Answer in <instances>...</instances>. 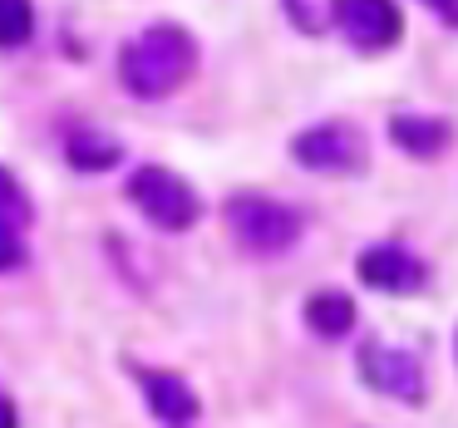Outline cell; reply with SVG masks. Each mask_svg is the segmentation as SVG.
<instances>
[{
  "mask_svg": "<svg viewBox=\"0 0 458 428\" xmlns=\"http://www.w3.org/2000/svg\"><path fill=\"white\" fill-rule=\"evenodd\" d=\"M419 5H424L434 21H444L448 30H458V0H419Z\"/></svg>",
  "mask_w": 458,
  "mask_h": 428,
  "instance_id": "2e32d148",
  "label": "cell"
},
{
  "mask_svg": "<svg viewBox=\"0 0 458 428\" xmlns=\"http://www.w3.org/2000/svg\"><path fill=\"white\" fill-rule=\"evenodd\" d=\"M306 325L316 330L320 340H340L355 330V300L345 290H316L306 300Z\"/></svg>",
  "mask_w": 458,
  "mask_h": 428,
  "instance_id": "8fae6325",
  "label": "cell"
},
{
  "mask_svg": "<svg viewBox=\"0 0 458 428\" xmlns=\"http://www.w3.org/2000/svg\"><path fill=\"white\" fill-rule=\"evenodd\" d=\"M281 11H286V21L301 35H326V25H330L326 0H281Z\"/></svg>",
  "mask_w": 458,
  "mask_h": 428,
  "instance_id": "5bb4252c",
  "label": "cell"
},
{
  "mask_svg": "<svg viewBox=\"0 0 458 428\" xmlns=\"http://www.w3.org/2000/svg\"><path fill=\"white\" fill-rule=\"evenodd\" d=\"M64 158H70L74 172H109V168H119L123 143L109 138L104 129H70V138H64Z\"/></svg>",
  "mask_w": 458,
  "mask_h": 428,
  "instance_id": "30bf717a",
  "label": "cell"
},
{
  "mask_svg": "<svg viewBox=\"0 0 458 428\" xmlns=\"http://www.w3.org/2000/svg\"><path fill=\"white\" fill-rule=\"evenodd\" d=\"M360 379L379 394L399 399V404H424V365L414 349H389V345H365L360 349Z\"/></svg>",
  "mask_w": 458,
  "mask_h": 428,
  "instance_id": "8992f818",
  "label": "cell"
},
{
  "mask_svg": "<svg viewBox=\"0 0 458 428\" xmlns=\"http://www.w3.org/2000/svg\"><path fill=\"white\" fill-rule=\"evenodd\" d=\"M129 202L158 231H192L202 222V197L192 192V182L163 163H143L129 172Z\"/></svg>",
  "mask_w": 458,
  "mask_h": 428,
  "instance_id": "3957f363",
  "label": "cell"
},
{
  "mask_svg": "<svg viewBox=\"0 0 458 428\" xmlns=\"http://www.w3.org/2000/svg\"><path fill=\"white\" fill-rule=\"evenodd\" d=\"M35 217L30 197H25L21 178H15L11 168H0V222H11V227H25V222Z\"/></svg>",
  "mask_w": 458,
  "mask_h": 428,
  "instance_id": "4fadbf2b",
  "label": "cell"
},
{
  "mask_svg": "<svg viewBox=\"0 0 458 428\" xmlns=\"http://www.w3.org/2000/svg\"><path fill=\"white\" fill-rule=\"evenodd\" d=\"M25 261V241H21V227L11 222H0V271H11Z\"/></svg>",
  "mask_w": 458,
  "mask_h": 428,
  "instance_id": "9a60e30c",
  "label": "cell"
},
{
  "mask_svg": "<svg viewBox=\"0 0 458 428\" xmlns=\"http://www.w3.org/2000/svg\"><path fill=\"white\" fill-rule=\"evenodd\" d=\"M35 40V0H0V50H25Z\"/></svg>",
  "mask_w": 458,
  "mask_h": 428,
  "instance_id": "7c38bea8",
  "label": "cell"
},
{
  "mask_svg": "<svg viewBox=\"0 0 458 428\" xmlns=\"http://www.w3.org/2000/svg\"><path fill=\"white\" fill-rule=\"evenodd\" d=\"M291 158L306 172H326V178H340V172H360L369 163V143L365 129L350 119H320L310 129H301L291 138Z\"/></svg>",
  "mask_w": 458,
  "mask_h": 428,
  "instance_id": "277c9868",
  "label": "cell"
},
{
  "mask_svg": "<svg viewBox=\"0 0 458 428\" xmlns=\"http://www.w3.org/2000/svg\"><path fill=\"white\" fill-rule=\"evenodd\" d=\"M389 143L419 163H434L454 148V123L438 119V113H394L389 119Z\"/></svg>",
  "mask_w": 458,
  "mask_h": 428,
  "instance_id": "9c48e42d",
  "label": "cell"
},
{
  "mask_svg": "<svg viewBox=\"0 0 458 428\" xmlns=\"http://www.w3.org/2000/svg\"><path fill=\"white\" fill-rule=\"evenodd\" d=\"M330 25L360 55H385L404 40V11L399 0H326Z\"/></svg>",
  "mask_w": 458,
  "mask_h": 428,
  "instance_id": "5b68a950",
  "label": "cell"
},
{
  "mask_svg": "<svg viewBox=\"0 0 458 428\" xmlns=\"http://www.w3.org/2000/svg\"><path fill=\"white\" fill-rule=\"evenodd\" d=\"M129 369L139 374V384H143V394H148V408H153V418H158V424L188 428L192 418L202 414L198 394L188 389V379H182V374H168V369H148V365H139V359H133Z\"/></svg>",
  "mask_w": 458,
  "mask_h": 428,
  "instance_id": "ba28073f",
  "label": "cell"
},
{
  "mask_svg": "<svg viewBox=\"0 0 458 428\" xmlns=\"http://www.w3.org/2000/svg\"><path fill=\"white\" fill-rule=\"evenodd\" d=\"M202 45L188 25L178 21H153L143 25L133 40H123L119 50V84L143 104H158L168 94H178L182 84L198 74Z\"/></svg>",
  "mask_w": 458,
  "mask_h": 428,
  "instance_id": "6da1fadb",
  "label": "cell"
},
{
  "mask_svg": "<svg viewBox=\"0 0 458 428\" xmlns=\"http://www.w3.org/2000/svg\"><path fill=\"white\" fill-rule=\"evenodd\" d=\"M222 217H227V231L237 237V247L251 251V256H281V251L296 247L301 227H306L296 207L261 197V192H232Z\"/></svg>",
  "mask_w": 458,
  "mask_h": 428,
  "instance_id": "7a4b0ae2",
  "label": "cell"
},
{
  "mask_svg": "<svg viewBox=\"0 0 458 428\" xmlns=\"http://www.w3.org/2000/svg\"><path fill=\"white\" fill-rule=\"evenodd\" d=\"M355 276L365 281L369 290H385V296H414V290L428 286V266L399 241H379V247H365L355 256Z\"/></svg>",
  "mask_w": 458,
  "mask_h": 428,
  "instance_id": "52a82bcc",
  "label": "cell"
},
{
  "mask_svg": "<svg viewBox=\"0 0 458 428\" xmlns=\"http://www.w3.org/2000/svg\"><path fill=\"white\" fill-rule=\"evenodd\" d=\"M0 428H21V424H15V404L5 394H0Z\"/></svg>",
  "mask_w": 458,
  "mask_h": 428,
  "instance_id": "e0dca14e",
  "label": "cell"
}]
</instances>
